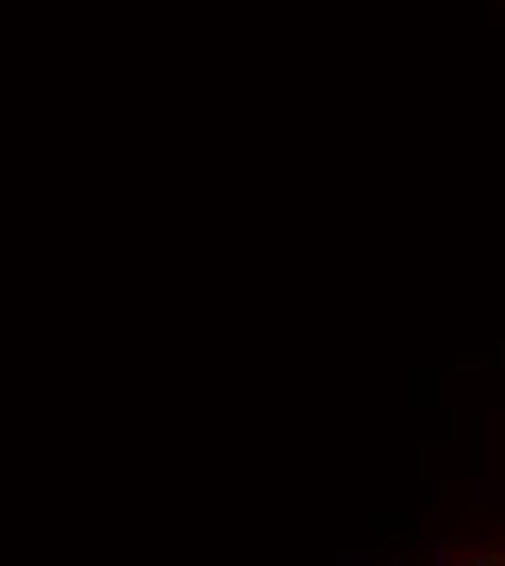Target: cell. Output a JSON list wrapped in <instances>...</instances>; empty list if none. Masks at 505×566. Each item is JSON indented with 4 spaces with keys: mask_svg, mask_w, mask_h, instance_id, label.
<instances>
[{
    "mask_svg": "<svg viewBox=\"0 0 505 566\" xmlns=\"http://www.w3.org/2000/svg\"><path fill=\"white\" fill-rule=\"evenodd\" d=\"M462 566H505V554H480V558H471Z\"/></svg>",
    "mask_w": 505,
    "mask_h": 566,
    "instance_id": "cell-1",
    "label": "cell"
}]
</instances>
